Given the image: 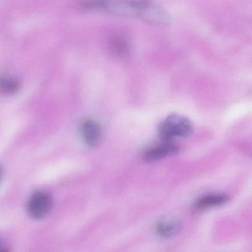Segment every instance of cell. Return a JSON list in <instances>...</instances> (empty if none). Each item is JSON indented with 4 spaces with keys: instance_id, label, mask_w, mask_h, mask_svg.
Segmentation results:
<instances>
[{
    "instance_id": "4",
    "label": "cell",
    "mask_w": 252,
    "mask_h": 252,
    "mask_svg": "<svg viewBox=\"0 0 252 252\" xmlns=\"http://www.w3.org/2000/svg\"><path fill=\"white\" fill-rule=\"evenodd\" d=\"M179 151L178 146L172 141H164L146 150L143 155L144 161L155 162L169 156H175Z\"/></svg>"
},
{
    "instance_id": "9",
    "label": "cell",
    "mask_w": 252,
    "mask_h": 252,
    "mask_svg": "<svg viewBox=\"0 0 252 252\" xmlns=\"http://www.w3.org/2000/svg\"><path fill=\"white\" fill-rule=\"evenodd\" d=\"M113 49L119 55H124L127 52V46L126 42L122 40H116L113 45Z\"/></svg>"
},
{
    "instance_id": "3",
    "label": "cell",
    "mask_w": 252,
    "mask_h": 252,
    "mask_svg": "<svg viewBox=\"0 0 252 252\" xmlns=\"http://www.w3.org/2000/svg\"><path fill=\"white\" fill-rule=\"evenodd\" d=\"M52 198L48 193L43 191L33 193L28 203L29 215L35 219H42L51 212Z\"/></svg>"
},
{
    "instance_id": "5",
    "label": "cell",
    "mask_w": 252,
    "mask_h": 252,
    "mask_svg": "<svg viewBox=\"0 0 252 252\" xmlns=\"http://www.w3.org/2000/svg\"><path fill=\"white\" fill-rule=\"evenodd\" d=\"M81 134L87 145L95 147L101 140V128L99 124L93 119H87L81 126Z\"/></svg>"
},
{
    "instance_id": "7",
    "label": "cell",
    "mask_w": 252,
    "mask_h": 252,
    "mask_svg": "<svg viewBox=\"0 0 252 252\" xmlns=\"http://www.w3.org/2000/svg\"><path fill=\"white\" fill-rule=\"evenodd\" d=\"M229 200V197L225 194L220 193H210L205 194L194 203V209L196 211L204 210L209 208L216 207L225 204Z\"/></svg>"
},
{
    "instance_id": "1",
    "label": "cell",
    "mask_w": 252,
    "mask_h": 252,
    "mask_svg": "<svg viewBox=\"0 0 252 252\" xmlns=\"http://www.w3.org/2000/svg\"><path fill=\"white\" fill-rule=\"evenodd\" d=\"M85 7L117 17L139 19L154 26H168L172 22L170 14L151 0H91Z\"/></svg>"
},
{
    "instance_id": "6",
    "label": "cell",
    "mask_w": 252,
    "mask_h": 252,
    "mask_svg": "<svg viewBox=\"0 0 252 252\" xmlns=\"http://www.w3.org/2000/svg\"><path fill=\"white\" fill-rule=\"evenodd\" d=\"M181 222L173 217H163L156 225V233L163 238L175 237L181 231Z\"/></svg>"
},
{
    "instance_id": "2",
    "label": "cell",
    "mask_w": 252,
    "mask_h": 252,
    "mask_svg": "<svg viewBox=\"0 0 252 252\" xmlns=\"http://www.w3.org/2000/svg\"><path fill=\"white\" fill-rule=\"evenodd\" d=\"M193 132V125L187 118L178 114L168 116L158 126V135L164 141H172L175 138H187Z\"/></svg>"
},
{
    "instance_id": "8",
    "label": "cell",
    "mask_w": 252,
    "mask_h": 252,
    "mask_svg": "<svg viewBox=\"0 0 252 252\" xmlns=\"http://www.w3.org/2000/svg\"><path fill=\"white\" fill-rule=\"evenodd\" d=\"M20 89V83L11 76H0V94L3 95H14Z\"/></svg>"
},
{
    "instance_id": "10",
    "label": "cell",
    "mask_w": 252,
    "mask_h": 252,
    "mask_svg": "<svg viewBox=\"0 0 252 252\" xmlns=\"http://www.w3.org/2000/svg\"><path fill=\"white\" fill-rule=\"evenodd\" d=\"M1 245H2V243H0V248H1Z\"/></svg>"
}]
</instances>
